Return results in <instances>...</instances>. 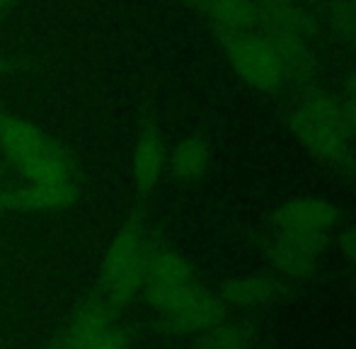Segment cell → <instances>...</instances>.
<instances>
[{
    "mask_svg": "<svg viewBox=\"0 0 356 349\" xmlns=\"http://www.w3.org/2000/svg\"><path fill=\"white\" fill-rule=\"evenodd\" d=\"M289 131L315 161L325 165H347L354 156V133L337 97L305 92L289 107Z\"/></svg>",
    "mask_w": 356,
    "mask_h": 349,
    "instance_id": "obj_1",
    "label": "cell"
},
{
    "mask_svg": "<svg viewBox=\"0 0 356 349\" xmlns=\"http://www.w3.org/2000/svg\"><path fill=\"white\" fill-rule=\"evenodd\" d=\"M153 243L145 236L138 218H131L114 236L102 267V293L99 296L117 311L127 308L143 289L145 262Z\"/></svg>",
    "mask_w": 356,
    "mask_h": 349,
    "instance_id": "obj_2",
    "label": "cell"
},
{
    "mask_svg": "<svg viewBox=\"0 0 356 349\" xmlns=\"http://www.w3.org/2000/svg\"><path fill=\"white\" fill-rule=\"evenodd\" d=\"M218 39L225 49L228 63L248 86L262 92H277L289 83L282 56L264 34L248 32Z\"/></svg>",
    "mask_w": 356,
    "mask_h": 349,
    "instance_id": "obj_3",
    "label": "cell"
},
{
    "mask_svg": "<svg viewBox=\"0 0 356 349\" xmlns=\"http://www.w3.org/2000/svg\"><path fill=\"white\" fill-rule=\"evenodd\" d=\"M148 303L158 311L165 325L179 335H199L225 318V306L218 301V296L199 286L197 282L165 296L150 298Z\"/></svg>",
    "mask_w": 356,
    "mask_h": 349,
    "instance_id": "obj_4",
    "label": "cell"
},
{
    "mask_svg": "<svg viewBox=\"0 0 356 349\" xmlns=\"http://www.w3.org/2000/svg\"><path fill=\"white\" fill-rule=\"evenodd\" d=\"M337 206L330 204L327 199L298 197L282 204L274 211L272 233L305 238V241H330L332 231L337 228Z\"/></svg>",
    "mask_w": 356,
    "mask_h": 349,
    "instance_id": "obj_5",
    "label": "cell"
},
{
    "mask_svg": "<svg viewBox=\"0 0 356 349\" xmlns=\"http://www.w3.org/2000/svg\"><path fill=\"white\" fill-rule=\"evenodd\" d=\"M327 245L330 241H305V238L272 233L264 245V260L277 277L308 279L318 269Z\"/></svg>",
    "mask_w": 356,
    "mask_h": 349,
    "instance_id": "obj_6",
    "label": "cell"
},
{
    "mask_svg": "<svg viewBox=\"0 0 356 349\" xmlns=\"http://www.w3.org/2000/svg\"><path fill=\"white\" fill-rule=\"evenodd\" d=\"M284 291L282 277H277L272 269H257V272L228 279L216 296L225 308H262L277 303Z\"/></svg>",
    "mask_w": 356,
    "mask_h": 349,
    "instance_id": "obj_7",
    "label": "cell"
},
{
    "mask_svg": "<svg viewBox=\"0 0 356 349\" xmlns=\"http://www.w3.org/2000/svg\"><path fill=\"white\" fill-rule=\"evenodd\" d=\"M194 269L192 264L184 260L179 252L165 245H150L148 262H145V279H143V291L145 298L163 296V293L177 291V289L194 284Z\"/></svg>",
    "mask_w": 356,
    "mask_h": 349,
    "instance_id": "obj_8",
    "label": "cell"
},
{
    "mask_svg": "<svg viewBox=\"0 0 356 349\" xmlns=\"http://www.w3.org/2000/svg\"><path fill=\"white\" fill-rule=\"evenodd\" d=\"M56 143L47 136L39 127L24 122L13 114H3L0 117V151L5 153L15 168L27 165L29 161L39 158L42 153L51 151Z\"/></svg>",
    "mask_w": 356,
    "mask_h": 349,
    "instance_id": "obj_9",
    "label": "cell"
},
{
    "mask_svg": "<svg viewBox=\"0 0 356 349\" xmlns=\"http://www.w3.org/2000/svg\"><path fill=\"white\" fill-rule=\"evenodd\" d=\"M257 10L259 19L272 34H286L310 42L318 32V22L303 0H257Z\"/></svg>",
    "mask_w": 356,
    "mask_h": 349,
    "instance_id": "obj_10",
    "label": "cell"
},
{
    "mask_svg": "<svg viewBox=\"0 0 356 349\" xmlns=\"http://www.w3.org/2000/svg\"><path fill=\"white\" fill-rule=\"evenodd\" d=\"M207 19H211L218 37L254 32L259 22L257 0H187Z\"/></svg>",
    "mask_w": 356,
    "mask_h": 349,
    "instance_id": "obj_11",
    "label": "cell"
},
{
    "mask_svg": "<svg viewBox=\"0 0 356 349\" xmlns=\"http://www.w3.org/2000/svg\"><path fill=\"white\" fill-rule=\"evenodd\" d=\"M119 320V311L109 306L102 296L88 301L71 320L66 335H63V349H85L99 335L112 330Z\"/></svg>",
    "mask_w": 356,
    "mask_h": 349,
    "instance_id": "obj_12",
    "label": "cell"
},
{
    "mask_svg": "<svg viewBox=\"0 0 356 349\" xmlns=\"http://www.w3.org/2000/svg\"><path fill=\"white\" fill-rule=\"evenodd\" d=\"M165 170V146L160 129L155 124H145L141 136L134 148V161H131V172H134V187L141 194H150L160 184Z\"/></svg>",
    "mask_w": 356,
    "mask_h": 349,
    "instance_id": "obj_13",
    "label": "cell"
},
{
    "mask_svg": "<svg viewBox=\"0 0 356 349\" xmlns=\"http://www.w3.org/2000/svg\"><path fill=\"white\" fill-rule=\"evenodd\" d=\"M211 165V141L204 133H192L177 143L170 158V172L177 182H199Z\"/></svg>",
    "mask_w": 356,
    "mask_h": 349,
    "instance_id": "obj_14",
    "label": "cell"
},
{
    "mask_svg": "<svg viewBox=\"0 0 356 349\" xmlns=\"http://www.w3.org/2000/svg\"><path fill=\"white\" fill-rule=\"evenodd\" d=\"M78 197L75 184H61V187H39L27 184L19 189H8L10 211H58L71 206Z\"/></svg>",
    "mask_w": 356,
    "mask_h": 349,
    "instance_id": "obj_15",
    "label": "cell"
},
{
    "mask_svg": "<svg viewBox=\"0 0 356 349\" xmlns=\"http://www.w3.org/2000/svg\"><path fill=\"white\" fill-rule=\"evenodd\" d=\"M27 184H39V187H61V184H75V165L71 156L63 153L61 146H54L51 151L42 153L39 158L29 161L27 165L19 168Z\"/></svg>",
    "mask_w": 356,
    "mask_h": 349,
    "instance_id": "obj_16",
    "label": "cell"
},
{
    "mask_svg": "<svg viewBox=\"0 0 356 349\" xmlns=\"http://www.w3.org/2000/svg\"><path fill=\"white\" fill-rule=\"evenodd\" d=\"M254 345V327L245 320H218L199 332V349H250Z\"/></svg>",
    "mask_w": 356,
    "mask_h": 349,
    "instance_id": "obj_17",
    "label": "cell"
},
{
    "mask_svg": "<svg viewBox=\"0 0 356 349\" xmlns=\"http://www.w3.org/2000/svg\"><path fill=\"white\" fill-rule=\"evenodd\" d=\"M332 34L349 49H356V0H334L327 13Z\"/></svg>",
    "mask_w": 356,
    "mask_h": 349,
    "instance_id": "obj_18",
    "label": "cell"
},
{
    "mask_svg": "<svg viewBox=\"0 0 356 349\" xmlns=\"http://www.w3.org/2000/svg\"><path fill=\"white\" fill-rule=\"evenodd\" d=\"M131 347V330L124 325H114L104 335H99L95 342H90L85 349H129Z\"/></svg>",
    "mask_w": 356,
    "mask_h": 349,
    "instance_id": "obj_19",
    "label": "cell"
},
{
    "mask_svg": "<svg viewBox=\"0 0 356 349\" xmlns=\"http://www.w3.org/2000/svg\"><path fill=\"white\" fill-rule=\"evenodd\" d=\"M337 250H339V257H342L344 262L356 264V223L347 226L342 233H339Z\"/></svg>",
    "mask_w": 356,
    "mask_h": 349,
    "instance_id": "obj_20",
    "label": "cell"
},
{
    "mask_svg": "<svg viewBox=\"0 0 356 349\" xmlns=\"http://www.w3.org/2000/svg\"><path fill=\"white\" fill-rule=\"evenodd\" d=\"M0 211H10V206H8V192H0Z\"/></svg>",
    "mask_w": 356,
    "mask_h": 349,
    "instance_id": "obj_21",
    "label": "cell"
},
{
    "mask_svg": "<svg viewBox=\"0 0 356 349\" xmlns=\"http://www.w3.org/2000/svg\"><path fill=\"white\" fill-rule=\"evenodd\" d=\"M349 291H352V296H354V301H356V279L352 282V286H349Z\"/></svg>",
    "mask_w": 356,
    "mask_h": 349,
    "instance_id": "obj_22",
    "label": "cell"
},
{
    "mask_svg": "<svg viewBox=\"0 0 356 349\" xmlns=\"http://www.w3.org/2000/svg\"><path fill=\"white\" fill-rule=\"evenodd\" d=\"M10 3H13V0H0V10H3V8H8Z\"/></svg>",
    "mask_w": 356,
    "mask_h": 349,
    "instance_id": "obj_23",
    "label": "cell"
}]
</instances>
